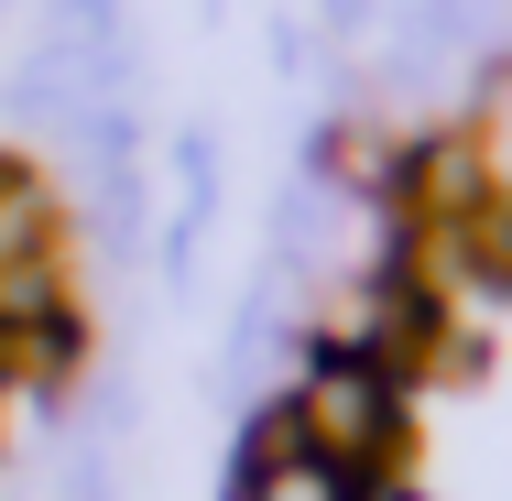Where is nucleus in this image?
Returning <instances> with one entry per match:
<instances>
[{
    "mask_svg": "<svg viewBox=\"0 0 512 501\" xmlns=\"http://www.w3.org/2000/svg\"><path fill=\"white\" fill-rule=\"evenodd\" d=\"M284 425L327 447L338 469H360V480H404V436H414V393L393 371H371V360H338V349H295V371H284Z\"/></svg>",
    "mask_w": 512,
    "mask_h": 501,
    "instance_id": "nucleus-1",
    "label": "nucleus"
},
{
    "mask_svg": "<svg viewBox=\"0 0 512 501\" xmlns=\"http://www.w3.org/2000/svg\"><path fill=\"white\" fill-rule=\"evenodd\" d=\"M229 501H404V480L338 469L327 447H306V436L284 425V403H262L251 436H240V480H229Z\"/></svg>",
    "mask_w": 512,
    "mask_h": 501,
    "instance_id": "nucleus-2",
    "label": "nucleus"
},
{
    "mask_svg": "<svg viewBox=\"0 0 512 501\" xmlns=\"http://www.w3.org/2000/svg\"><path fill=\"white\" fill-rule=\"evenodd\" d=\"M66 251V197L33 153H0V262H44Z\"/></svg>",
    "mask_w": 512,
    "mask_h": 501,
    "instance_id": "nucleus-3",
    "label": "nucleus"
}]
</instances>
